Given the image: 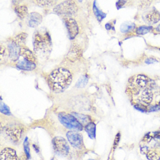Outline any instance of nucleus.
Instances as JSON below:
<instances>
[{
  "mask_svg": "<svg viewBox=\"0 0 160 160\" xmlns=\"http://www.w3.org/2000/svg\"><path fill=\"white\" fill-rule=\"evenodd\" d=\"M155 31H156L157 32H160V24H159L158 26H157V27L155 28Z\"/></svg>",
  "mask_w": 160,
  "mask_h": 160,
  "instance_id": "nucleus-33",
  "label": "nucleus"
},
{
  "mask_svg": "<svg viewBox=\"0 0 160 160\" xmlns=\"http://www.w3.org/2000/svg\"><path fill=\"white\" fill-rule=\"evenodd\" d=\"M88 82V78L86 76H82L77 82L76 86L78 88L85 87Z\"/></svg>",
  "mask_w": 160,
  "mask_h": 160,
  "instance_id": "nucleus-25",
  "label": "nucleus"
},
{
  "mask_svg": "<svg viewBox=\"0 0 160 160\" xmlns=\"http://www.w3.org/2000/svg\"><path fill=\"white\" fill-rule=\"evenodd\" d=\"M82 56V50L77 44H74L70 48L68 53L67 58L72 62L76 61Z\"/></svg>",
  "mask_w": 160,
  "mask_h": 160,
  "instance_id": "nucleus-11",
  "label": "nucleus"
},
{
  "mask_svg": "<svg viewBox=\"0 0 160 160\" xmlns=\"http://www.w3.org/2000/svg\"><path fill=\"white\" fill-rule=\"evenodd\" d=\"M24 148L25 153L26 154L28 158L30 157V147H29V144L27 138L25 139L24 142Z\"/></svg>",
  "mask_w": 160,
  "mask_h": 160,
  "instance_id": "nucleus-28",
  "label": "nucleus"
},
{
  "mask_svg": "<svg viewBox=\"0 0 160 160\" xmlns=\"http://www.w3.org/2000/svg\"><path fill=\"white\" fill-rule=\"evenodd\" d=\"M24 0H12V3L14 6H16L18 5H19V4L21 2H22Z\"/></svg>",
  "mask_w": 160,
  "mask_h": 160,
  "instance_id": "nucleus-31",
  "label": "nucleus"
},
{
  "mask_svg": "<svg viewBox=\"0 0 160 160\" xmlns=\"http://www.w3.org/2000/svg\"><path fill=\"white\" fill-rule=\"evenodd\" d=\"M58 118L60 122L68 129L75 131L82 130V125L74 116L65 112H62L59 113Z\"/></svg>",
  "mask_w": 160,
  "mask_h": 160,
  "instance_id": "nucleus-5",
  "label": "nucleus"
},
{
  "mask_svg": "<svg viewBox=\"0 0 160 160\" xmlns=\"http://www.w3.org/2000/svg\"><path fill=\"white\" fill-rule=\"evenodd\" d=\"M17 67L21 70L25 71H32L36 67V65L34 62L29 61L24 59L23 61H21L18 62L16 65Z\"/></svg>",
  "mask_w": 160,
  "mask_h": 160,
  "instance_id": "nucleus-15",
  "label": "nucleus"
},
{
  "mask_svg": "<svg viewBox=\"0 0 160 160\" xmlns=\"http://www.w3.org/2000/svg\"><path fill=\"white\" fill-rule=\"evenodd\" d=\"M16 14L21 19H23L28 15V9L26 5H18L14 8Z\"/></svg>",
  "mask_w": 160,
  "mask_h": 160,
  "instance_id": "nucleus-16",
  "label": "nucleus"
},
{
  "mask_svg": "<svg viewBox=\"0 0 160 160\" xmlns=\"http://www.w3.org/2000/svg\"><path fill=\"white\" fill-rule=\"evenodd\" d=\"M20 55L22 57H24V59L29 61L34 62L36 61V58L34 56V54H32V52L29 49H27L26 48H21Z\"/></svg>",
  "mask_w": 160,
  "mask_h": 160,
  "instance_id": "nucleus-17",
  "label": "nucleus"
},
{
  "mask_svg": "<svg viewBox=\"0 0 160 160\" xmlns=\"http://www.w3.org/2000/svg\"><path fill=\"white\" fill-rule=\"evenodd\" d=\"M64 22L70 39H74L79 33V27L76 21L71 17H64Z\"/></svg>",
  "mask_w": 160,
  "mask_h": 160,
  "instance_id": "nucleus-8",
  "label": "nucleus"
},
{
  "mask_svg": "<svg viewBox=\"0 0 160 160\" xmlns=\"http://www.w3.org/2000/svg\"><path fill=\"white\" fill-rule=\"evenodd\" d=\"M127 92L135 109L143 112L160 110V80L139 74L129 80Z\"/></svg>",
  "mask_w": 160,
  "mask_h": 160,
  "instance_id": "nucleus-1",
  "label": "nucleus"
},
{
  "mask_svg": "<svg viewBox=\"0 0 160 160\" xmlns=\"http://www.w3.org/2000/svg\"><path fill=\"white\" fill-rule=\"evenodd\" d=\"M1 160H19V159L14 150L6 148L1 152Z\"/></svg>",
  "mask_w": 160,
  "mask_h": 160,
  "instance_id": "nucleus-13",
  "label": "nucleus"
},
{
  "mask_svg": "<svg viewBox=\"0 0 160 160\" xmlns=\"http://www.w3.org/2000/svg\"><path fill=\"white\" fill-rule=\"evenodd\" d=\"M51 43V38L49 34H41L36 32L34 36V46L35 50H39L43 48Z\"/></svg>",
  "mask_w": 160,
  "mask_h": 160,
  "instance_id": "nucleus-7",
  "label": "nucleus"
},
{
  "mask_svg": "<svg viewBox=\"0 0 160 160\" xmlns=\"http://www.w3.org/2000/svg\"><path fill=\"white\" fill-rule=\"evenodd\" d=\"M143 20L149 25L156 24L160 21V12L157 9L153 8L144 15Z\"/></svg>",
  "mask_w": 160,
  "mask_h": 160,
  "instance_id": "nucleus-10",
  "label": "nucleus"
},
{
  "mask_svg": "<svg viewBox=\"0 0 160 160\" xmlns=\"http://www.w3.org/2000/svg\"><path fill=\"white\" fill-rule=\"evenodd\" d=\"M42 20V17L40 13L32 12L28 16V25L31 28H36L41 24Z\"/></svg>",
  "mask_w": 160,
  "mask_h": 160,
  "instance_id": "nucleus-12",
  "label": "nucleus"
},
{
  "mask_svg": "<svg viewBox=\"0 0 160 160\" xmlns=\"http://www.w3.org/2000/svg\"><path fill=\"white\" fill-rule=\"evenodd\" d=\"M126 2V0H118V1L117 2L116 7L118 9L121 8L125 3Z\"/></svg>",
  "mask_w": 160,
  "mask_h": 160,
  "instance_id": "nucleus-29",
  "label": "nucleus"
},
{
  "mask_svg": "<svg viewBox=\"0 0 160 160\" xmlns=\"http://www.w3.org/2000/svg\"><path fill=\"white\" fill-rule=\"evenodd\" d=\"M9 49V56L11 59L13 61H16L19 58L20 55V49L19 46L15 44V42H12L9 44L8 46Z\"/></svg>",
  "mask_w": 160,
  "mask_h": 160,
  "instance_id": "nucleus-14",
  "label": "nucleus"
},
{
  "mask_svg": "<svg viewBox=\"0 0 160 160\" xmlns=\"http://www.w3.org/2000/svg\"><path fill=\"white\" fill-rule=\"evenodd\" d=\"M105 28H106V29L107 30H111V29L113 28L112 25L111 23H107L105 25Z\"/></svg>",
  "mask_w": 160,
  "mask_h": 160,
  "instance_id": "nucleus-32",
  "label": "nucleus"
},
{
  "mask_svg": "<svg viewBox=\"0 0 160 160\" xmlns=\"http://www.w3.org/2000/svg\"><path fill=\"white\" fill-rule=\"evenodd\" d=\"M0 111L2 114L6 115H11L10 109L9 107H8L5 103L2 102H1L0 104Z\"/></svg>",
  "mask_w": 160,
  "mask_h": 160,
  "instance_id": "nucleus-27",
  "label": "nucleus"
},
{
  "mask_svg": "<svg viewBox=\"0 0 160 160\" xmlns=\"http://www.w3.org/2000/svg\"><path fill=\"white\" fill-rule=\"evenodd\" d=\"M53 148L59 155L66 156L69 152V145L66 140L61 137H56L52 140Z\"/></svg>",
  "mask_w": 160,
  "mask_h": 160,
  "instance_id": "nucleus-6",
  "label": "nucleus"
},
{
  "mask_svg": "<svg viewBox=\"0 0 160 160\" xmlns=\"http://www.w3.org/2000/svg\"><path fill=\"white\" fill-rule=\"evenodd\" d=\"M152 0H141L139 3V8L140 10H145L150 7Z\"/></svg>",
  "mask_w": 160,
  "mask_h": 160,
  "instance_id": "nucleus-26",
  "label": "nucleus"
},
{
  "mask_svg": "<svg viewBox=\"0 0 160 160\" xmlns=\"http://www.w3.org/2000/svg\"><path fill=\"white\" fill-rule=\"evenodd\" d=\"M49 80L53 91L61 92L69 87L72 81V76L68 70L59 68L52 72Z\"/></svg>",
  "mask_w": 160,
  "mask_h": 160,
  "instance_id": "nucleus-3",
  "label": "nucleus"
},
{
  "mask_svg": "<svg viewBox=\"0 0 160 160\" xmlns=\"http://www.w3.org/2000/svg\"><path fill=\"white\" fill-rule=\"evenodd\" d=\"M92 160V159H89V160Z\"/></svg>",
  "mask_w": 160,
  "mask_h": 160,
  "instance_id": "nucleus-34",
  "label": "nucleus"
},
{
  "mask_svg": "<svg viewBox=\"0 0 160 160\" xmlns=\"http://www.w3.org/2000/svg\"><path fill=\"white\" fill-rule=\"evenodd\" d=\"M85 131L87 132L88 135L91 139H95L96 137V125L93 122H89V124L86 125Z\"/></svg>",
  "mask_w": 160,
  "mask_h": 160,
  "instance_id": "nucleus-18",
  "label": "nucleus"
},
{
  "mask_svg": "<svg viewBox=\"0 0 160 160\" xmlns=\"http://www.w3.org/2000/svg\"><path fill=\"white\" fill-rule=\"evenodd\" d=\"M37 5L43 8L50 7L57 2L58 0H34Z\"/></svg>",
  "mask_w": 160,
  "mask_h": 160,
  "instance_id": "nucleus-20",
  "label": "nucleus"
},
{
  "mask_svg": "<svg viewBox=\"0 0 160 160\" xmlns=\"http://www.w3.org/2000/svg\"><path fill=\"white\" fill-rule=\"evenodd\" d=\"M27 36L28 35L26 33L22 32L14 38L13 42H15V44H16L18 46L24 45L26 42Z\"/></svg>",
  "mask_w": 160,
  "mask_h": 160,
  "instance_id": "nucleus-23",
  "label": "nucleus"
},
{
  "mask_svg": "<svg viewBox=\"0 0 160 160\" xmlns=\"http://www.w3.org/2000/svg\"><path fill=\"white\" fill-rule=\"evenodd\" d=\"M68 141L74 147L82 149L84 144L82 137L81 134L76 131H69L67 134Z\"/></svg>",
  "mask_w": 160,
  "mask_h": 160,
  "instance_id": "nucleus-9",
  "label": "nucleus"
},
{
  "mask_svg": "<svg viewBox=\"0 0 160 160\" xmlns=\"http://www.w3.org/2000/svg\"><path fill=\"white\" fill-rule=\"evenodd\" d=\"M78 6L74 0H66L54 7L53 11L55 14L59 16L71 17L77 12Z\"/></svg>",
  "mask_w": 160,
  "mask_h": 160,
  "instance_id": "nucleus-4",
  "label": "nucleus"
},
{
  "mask_svg": "<svg viewBox=\"0 0 160 160\" xmlns=\"http://www.w3.org/2000/svg\"><path fill=\"white\" fill-rule=\"evenodd\" d=\"M152 30V27L147 26H142L137 28L136 30L137 34L139 35H144L150 32Z\"/></svg>",
  "mask_w": 160,
  "mask_h": 160,
  "instance_id": "nucleus-24",
  "label": "nucleus"
},
{
  "mask_svg": "<svg viewBox=\"0 0 160 160\" xmlns=\"http://www.w3.org/2000/svg\"><path fill=\"white\" fill-rule=\"evenodd\" d=\"M135 27L136 26L134 23L127 22L122 24L120 27V30L122 33H126V32L132 31V30L135 29Z\"/></svg>",
  "mask_w": 160,
  "mask_h": 160,
  "instance_id": "nucleus-21",
  "label": "nucleus"
},
{
  "mask_svg": "<svg viewBox=\"0 0 160 160\" xmlns=\"http://www.w3.org/2000/svg\"><path fill=\"white\" fill-rule=\"evenodd\" d=\"M72 115L81 124H85V125H87L88 124H89V122H90L91 119L88 116L82 115V114H78L76 112L72 113Z\"/></svg>",
  "mask_w": 160,
  "mask_h": 160,
  "instance_id": "nucleus-22",
  "label": "nucleus"
},
{
  "mask_svg": "<svg viewBox=\"0 0 160 160\" xmlns=\"http://www.w3.org/2000/svg\"><path fill=\"white\" fill-rule=\"evenodd\" d=\"M140 152L148 160H160V129L148 132L139 143Z\"/></svg>",
  "mask_w": 160,
  "mask_h": 160,
  "instance_id": "nucleus-2",
  "label": "nucleus"
},
{
  "mask_svg": "<svg viewBox=\"0 0 160 160\" xmlns=\"http://www.w3.org/2000/svg\"><path fill=\"white\" fill-rule=\"evenodd\" d=\"M92 11L94 12V15L97 18L98 21L99 22L102 21L103 19H105L106 17V14L103 12L97 6L96 3V1H94L93 3V6H92Z\"/></svg>",
  "mask_w": 160,
  "mask_h": 160,
  "instance_id": "nucleus-19",
  "label": "nucleus"
},
{
  "mask_svg": "<svg viewBox=\"0 0 160 160\" xmlns=\"http://www.w3.org/2000/svg\"><path fill=\"white\" fill-rule=\"evenodd\" d=\"M157 60H156L155 59H154V58H149V59H147L146 60V61H145V62L147 64H153L154 62H157Z\"/></svg>",
  "mask_w": 160,
  "mask_h": 160,
  "instance_id": "nucleus-30",
  "label": "nucleus"
}]
</instances>
